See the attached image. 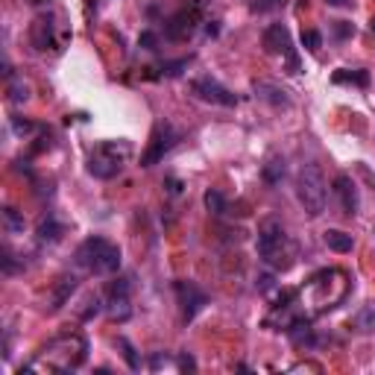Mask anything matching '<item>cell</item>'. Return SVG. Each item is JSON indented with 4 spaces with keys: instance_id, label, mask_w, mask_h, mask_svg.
<instances>
[{
    "instance_id": "obj_1",
    "label": "cell",
    "mask_w": 375,
    "mask_h": 375,
    "mask_svg": "<svg viewBox=\"0 0 375 375\" xmlns=\"http://www.w3.org/2000/svg\"><path fill=\"white\" fill-rule=\"evenodd\" d=\"M88 355V343L82 335H59L38 352V358L27 370H53V372H74Z\"/></svg>"
},
{
    "instance_id": "obj_2",
    "label": "cell",
    "mask_w": 375,
    "mask_h": 375,
    "mask_svg": "<svg viewBox=\"0 0 375 375\" xmlns=\"http://www.w3.org/2000/svg\"><path fill=\"white\" fill-rule=\"evenodd\" d=\"M258 255H261V261L273 270H287L294 264L296 258V246L290 241V235L285 232V226L273 217H267V220L258 226Z\"/></svg>"
},
{
    "instance_id": "obj_3",
    "label": "cell",
    "mask_w": 375,
    "mask_h": 375,
    "mask_svg": "<svg viewBox=\"0 0 375 375\" xmlns=\"http://www.w3.org/2000/svg\"><path fill=\"white\" fill-rule=\"evenodd\" d=\"M77 264L94 276H112L120 267V249L106 237H86L77 249Z\"/></svg>"
},
{
    "instance_id": "obj_4",
    "label": "cell",
    "mask_w": 375,
    "mask_h": 375,
    "mask_svg": "<svg viewBox=\"0 0 375 375\" xmlns=\"http://www.w3.org/2000/svg\"><path fill=\"white\" fill-rule=\"evenodd\" d=\"M129 155H132V144H127V141L97 144L88 155V173L94 179H114V176L127 168Z\"/></svg>"
},
{
    "instance_id": "obj_5",
    "label": "cell",
    "mask_w": 375,
    "mask_h": 375,
    "mask_svg": "<svg viewBox=\"0 0 375 375\" xmlns=\"http://www.w3.org/2000/svg\"><path fill=\"white\" fill-rule=\"evenodd\" d=\"M296 196L311 217H320L326 211V179L317 164H302L296 176Z\"/></svg>"
},
{
    "instance_id": "obj_6",
    "label": "cell",
    "mask_w": 375,
    "mask_h": 375,
    "mask_svg": "<svg viewBox=\"0 0 375 375\" xmlns=\"http://www.w3.org/2000/svg\"><path fill=\"white\" fill-rule=\"evenodd\" d=\"M176 138H179V135L173 132L170 123H155L147 150H144V155H141V168H153V164H159L164 159V153H170Z\"/></svg>"
},
{
    "instance_id": "obj_7",
    "label": "cell",
    "mask_w": 375,
    "mask_h": 375,
    "mask_svg": "<svg viewBox=\"0 0 375 375\" xmlns=\"http://www.w3.org/2000/svg\"><path fill=\"white\" fill-rule=\"evenodd\" d=\"M196 24H200V6L191 3V6H182L176 15L168 18V24H164V36L170 41H185L194 36Z\"/></svg>"
},
{
    "instance_id": "obj_8",
    "label": "cell",
    "mask_w": 375,
    "mask_h": 375,
    "mask_svg": "<svg viewBox=\"0 0 375 375\" xmlns=\"http://www.w3.org/2000/svg\"><path fill=\"white\" fill-rule=\"evenodd\" d=\"M29 41L38 53H47V50H56L62 44V38H56V18L53 15H38L29 27Z\"/></svg>"
},
{
    "instance_id": "obj_9",
    "label": "cell",
    "mask_w": 375,
    "mask_h": 375,
    "mask_svg": "<svg viewBox=\"0 0 375 375\" xmlns=\"http://www.w3.org/2000/svg\"><path fill=\"white\" fill-rule=\"evenodd\" d=\"M264 50L267 53H285L287 62H290V74H299V62L294 56V47H290V33L285 24H273L267 27L264 33Z\"/></svg>"
},
{
    "instance_id": "obj_10",
    "label": "cell",
    "mask_w": 375,
    "mask_h": 375,
    "mask_svg": "<svg viewBox=\"0 0 375 375\" xmlns=\"http://www.w3.org/2000/svg\"><path fill=\"white\" fill-rule=\"evenodd\" d=\"M191 91L196 94L200 100H205V103H214V106H226V109H232V106H237V97L229 88H223L220 82H214V79H194L191 82Z\"/></svg>"
},
{
    "instance_id": "obj_11",
    "label": "cell",
    "mask_w": 375,
    "mask_h": 375,
    "mask_svg": "<svg viewBox=\"0 0 375 375\" xmlns=\"http://www.w3.org/2000/svg\"><path fill=\"white\" fill-rule=\"evenodd\" d=\"M173 290H176V296H179V305H182V317H185V322H191L196 314H200V308L208 302V296L194 285V281H176Z\"/></svg>"
},
{
    "instance_id": "obj_12",
    "label": "cell",
    "mask_w": 375,
    "mask_h": 375,
    "mask_svg": "<svg viewBox=\"0 0 375 375\" xmlns=\"http://www.w3.org/2000/svg\"><path fill=\"white\" fill-rule=\"evenodd\" d=\"M335 194H337V200H340V208H343V214H358V188L355 182L349 179L346 173H340L337 179H335Z\"/></svg>"
},
{
    "instance_id": "obj_13",
    "label": "cell",
    "mask_w": 375,
    "mask_h": 375,
    "mask_svg": "<svg viewBox=\"0 0 375 375\" xmlns=\"http://www.w3.org/2000/svg\"><path fill=\"white\" fill-rule=\"evenodd\" d=\"M255 97H261L267 100L270 106H276V109H287L290 106V100H287V94L281 91L279 86H273V82H255Z\"/></svg>"
},
{
    "instance_id": "obj_14",
    "label": "cell",
    "mask_w": 375,
    "mask_h": 375,
    "mask_svg": "<svg viewBox=\"0 0 375 375\" xmlns=\"http://www.w3.org/2000/svg\"><path fill=\"white\" fill-rule=\"evenodd\" d=\"M322 241H326L328 249H335V253H352V249H355V241H352V235L340 232V229H328V232L322 235Z\"/></svg>"
},
{
    "instance_id": "obj_15",
    "label": "cell",
    "mask_w": 375,
    "mask_h": 375,
    "mask_svg": "<svg viewBox=\"0 0 375 375\" xmlns=\"http://www.w3.org/2000/svg\"><path fill=\"white\" fill-rule=\"evenodd\" d=\"M74 287H77V279L74 276H62L56 281V294H53V305H50V311H59L65 302L70 299V294H74Z\"/></svg>"
},
{
    "instance_id": "obj_16",
    "label": "cell",
    "mask_w": 375,
    "mask_h": 375,
    "mask_svg": "<svg viewBox=\"0 0 375 375\" xmlns=\"http://www.w3.org/2000/svg\"><path fill=\"white\" fill-rule=\"evenodd\" d=\"M285 159H279V155H273L267 164H264V170H261V176H264V182L270 185V188H276V185H281V179H285Z\"/></svg>"
},
{
    "instance_id": "obj_17",
    "label": "cell",
    "mask_w": 375,
    "mask_h": 375,
    "mask_svg": "<svg viewBox=\"0 0 375 375\" xmlns=\"http://www.w3.org/2000/svg\"><path fill=\"white\" fill-rule=\"evenodd\" d=\"M36 232H38V241H41V244H56L65 229H62V226L53 220V217H44V220L38 223Z\"/></svg>"
},
{
    "instance_id": "obj_18",
    "label": "cell",
    "mask_w": 375,
    "mask_h": 375,
    "mask_svg": "<svg viewBox=\"0 0 375 375\" xmlns=\"http://www.w3.org/2000/svg\"><path fill=\"white\" fill-rule=\"evenodd\" d=\"M355 328L361 335H372L375 331V302H367V305L355 314Z\"/></svg>"
},
{
    "instance_id": "obj_19",
    "label": "cell",
    "mask_w": 375,
    "mask_h": 375,
    "mask_svg": "<svg viewBox=\"0 0 375 375\" xmlns=\"http://www.w3.org/2000/svg\"><path fill=\"white\" fill-rule=\"evenodd\" d=\"M205 208L214 217H223L226 214V196L217 191V188H208V191H205Z\"/></svg>"
},
{
    "instance_id": "obj_20",
    "label": "cell",
    "mask_w": 375,
    "mask_h": 375,
    "mask_svg": "<svg viewBox=\"0 0 375 375\" xmlns=\"http://www.w3.org/2000/svg\"><path fill=\"white\" fill-rule=\"evenodd\" d=\"M335 82H355V86L367 88L370 86V74H367V70H337Z\"/></svg>"
},
{
    "instance_id": "obj_21",
    "label": "cell",
    "mask_w": 375,
    "mask_h": 375,
    "mask_svg": "<svg viewBox=\"0 0 375 375\" xmlns=\"http://www.w3.org/2000/svg\"><path fill=\"white\" fill-rule=\"evenodd\" d=\"M129 290H132V279L120 276L109 285V299H129Z\"/></svg>"
},
{
    "instance_id": "obj_22",
    "label": "cell",
    "mask_w": 375,
    "mask_h": 375,
    "mask_svg": "<svg viewBox=\"0 0 375 375\" xmlns=\"http://www.w3.org/2000/svg\"><path fill=\"white\" fill-rule=\"evenodd\" d=\"M118 349H120V355L123 361L129 363V370H141V358L135 355V349H132V343L127 337H118Z\"/></svg>"
},
{
    "instance_id": "obj_23",
    "label": "cell",
    "mask_w": 375,
    "mask_h": 375,
    "mask_svg": "<svg viewBox=\"0 0 375 375\" xmlns=\"http://www.w3.org/2000/svg\"><path fill=\"white\" fill-rule=\"evenodd\" d=\"M3 226H6L12 235H18V232H24V217H21L15 208L6 205V208H3Z\"/></svg>"
},
{
    "instance_id": "obj_24",
    "label": "cell",
    "mask_w": 375,
    "mask_h": 375,
    "mask_svg": "<svg viewBox=\"0 0 375 375\" xmlns=\"http://www.w3.org/2000/svg\"><path fill=\"white\" fill-rule=\"evenodd\" d=\"M109 314H112V320H118V322H123V320H129V299H109Z\"/></svg>"
},
{
    "instance_id": "obj_25",
    "label": "cell",
    "mask_w": 375,
    "mask_h": 375,
    "mask_svg": "<svg viewBox=\"0 0 375 375\" xmlns=\"http://www.w3.org/2000/svg\"><path fill=\"white\" fill-rule=\"evenodd\" d=\"M287 0H253V12L264 15V12H276V9H281Z\"/></svg>"
},
{
    "instance_id": "obj_26",
    "label": "cell",
    "mask_w": 375,
    "mask_h": 375,
    "mask_svg": "<svg viewBox=\"0 0 375 375\" xmlns=\"http://www.w3.org/2000/svg\"><path fill=\"white\" fill-rule=\"evenodd\" d=\"M27 97H29V88L21 79H12V86H9V100H12V103H24Z\"/></svg>"
},
{
    "instance_id": "obj_27",
    "label": "cell",
    "mask_w": 375,
    "mask_h": 375,
    "mask_svg": "<svg viewBox=\"0 0 375 375\" xmlns=\"http://www.w3.org/2000/svg\"><path fill=\"white\" fill-rule=\"evenodd\" d=\"M302 44H305V50H311V53H317L322 47V36L317 29H308V33H302Z\"/></svg>"
},
{
    "instance_id": "obj_28",
    "label": "cell",
    "mask_w": 375,
    "mask_h": 375,
    "mask_svg": "<svg viewBox=\"0 0 375 375\" xmlns=\"http://www.w3.org/2000/svg\"><path fill=\"white\" fill-rule=\"evenodd\" d=\"M182 68H188V59H179V62H168V65L161 68V74H164V77H179V74H182Z\"/></svg>"
},
{
    "instance_id": "obj_29",
    "label": "cell",
    "mask_w": 375,
    "mask_h": 375,
    "mask_svg": "<svg viewBox=\"0 0 375 375\" xmlns=\"http://www.w3.org/2000/svg\"><path fill=\"white\" fill-rule=\"evenodd\" d=\"M12 129L18 132V135H29L36 129V123L33 120H21V118H12Z\"/></svg>"
},
{
    "instance_id": "obj_30",
    "label": "cell",
    "mask_w": 375,
    "mask_h": 375,
    "mask_svg": "<svg viewBox=\"0 0 375 375\" xmlns=\"http://www.w3.org/2000/svg\"><path fill=\"white\" fill-rule=\"evenodd\" d=\"M276 287V279L270 276V273H264V276H258V290H261V294H270V290Z\"/></svg>"
},
{
    "instance_id": "obj_31",
    "label": "cell",
    "mask_w": 375,
    "mask_h": 375,
    "mask_svg": "<svg viewBox=\"0 0 375 375\" xmlns=\"http://www.w3.org/2000/svg\"><path fill=\"white\" fill-rule=\"evenodd\" d=\"M337 36H352V33H355V29H352V24H346V21H337Z\"/></svg>"
},
{
    "instance_id": "obj_32",
    "label": "cell",
    "mask_w": 375,
    "mask_h": 375,
    "mask_svg": "<svg viewBox=\"0 0 375 375\" xmlns=\"http://www.w3.org/2000/svg\"><path fill=\"white\" fill-rule=\"evenodd\" d=\"M141 44L147 50H155V36L153 33H141Z\"/></svg>"
},
{
    "instance_id": "obj_33",
    "label": "cell",
    "mask_w": 375,
    "mask_h": 375,
    "mask_svg": "<svg viewBox=\"0 0 375 375\" xmlns=\"http://www.w3.org/2000/svg\"><path fill=\"white\" fill-rule=\"evenodd\" d=\"M179 367H182V370H196V363H194L191 355H182V358H179Z\"/></svg>"
},
{
    "instance_id": "obj_34",
    "label": "cell",
    "mask_w": 375,
    "mask_h": 375,
    "mask_svg": "<svg viewBox=\"0 0 375 375\" xmlns=\"http://www.w3.org/2000/svg\"><path fill=\"white\" fill-rule=\"evenodd\" d=\"M328 6H349V0H326Z\"/></svg>"
},
{
    "instance_id": "obj_35",
    "label": "cell",
    "mask_w": 375,
    "mask_h": 375,
    "mask_svg": "<svg viewBox=\"0 0 375 375\" xmlns=\"http://www.w3.org/2000/svg\"><path fill=\"white\" fill-rule=\"evenodd\" d=\"M370 27H372V33H375V15H372V21H370Z\"/></svg>"
},
{
    "instance_id": "obj_36",
    "label": "cell",
    "mask_w": 375,
    "mask_h": 375,
    "mask_svg": "<svg viewBox=\"0 0 375 375\" xmlns=\"http://www.w3.org/2000/svg\"><path fill=\"white\" fill-rule=\"evenodd\" d=\"M27 3H44V0H27Z\"/></svg>"
}]
</instances>
